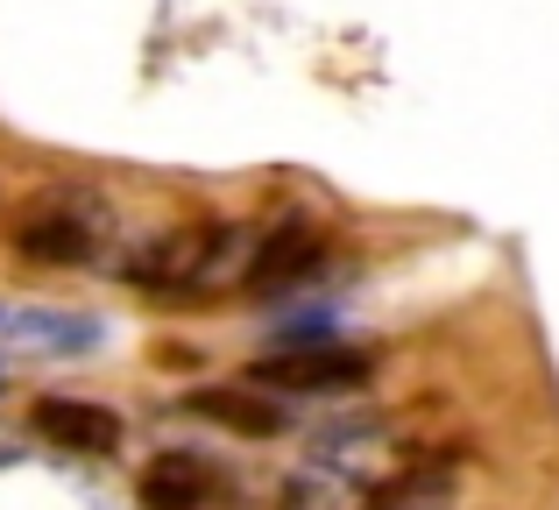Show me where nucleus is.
<instances>
[{"label": "nucleus", "instance_id": "423d86ee", "mask_svg": "<svg viewBox=\"0 0 559 510\" xmlns=\"http://www.w3.org/2000/svg\"><path fill=\"white\" fill-rule=\"evenodd\" d=\"M28 426L57 447V454H114L121 447V412H107L99 398H36Z\"/></svg>", "mask_w": 559, "mask_h": 510}, {"label": "nucleus", "instance_id": "7ed1b4c3", "mask_svg": "<svg viewBox=\"0 0 559 510\" xmlns=\"http://www.w3.org/2000/svg\"><path fill=\"white\" fill-rule=\"evenodd\" d=\"M248 383L270 398H355L376 383V361L347 341H312V347H270L248 361Z\"/></svg>", "mask_w": 559, "mask_h": 510}, {"label": "nucleus", "instance_id": "9d476101", "mask_svg": "<svg viewBox=\"0 0 559 510\" xmlns=\"http://www.w3.org/2000/svg\"><path fill=\"white\" fill-rule=\"evenodd\" d=\"M0 383H8V355H0Z\"/></svg>", "mask_w": 559, "mask_h": 510}, {"label": "nucleus", "instance_id": "9b49d317", "mask_svg": "<svg viewBox=\"0 0 559 510\" xmlns=\"http://www.w3.org/2000/svg\"><path fill=\"white\" fill-rule=\"evenodd\" d=\"M0 312H8V305H0Z\"/></svg>", "mask_w": 559, "mask_h": 510}, {"label": "nucleus", "instance_id": "6e6552de", "mask_svg": "<svg viewBox=\"0 0 559 510\" xmlns=\"http://www.w3.org/2000/svg\"><path fill=\"white\" fill-rule=\"evenodd\" d=\"M376 447H390V418L382 412H341L333 426L312 432V469L319 475H361L376 461Z\"/></svg>", "mask_w": 559, "mask_h": 510}, {"label": "nucleus", "instance_id": "1a4fd4ad", "mask_svg": "<svg viewBox=\"0 0 559 510\" xmlns=\"http://www.w3.org/2000/svg\"><path fill=\"white\" fill-rule=\"evenodd\" d=\"M191 412L213 418V426H227V432H241V440H276V432L290 426V412L270 398V390H255V383H241V390H191Z\"/></svg>", "mask_w": 559, "mask_h": 510}, {"label": "nucleus", "instance_id": "20e7f679", "mask_svg": "<svg viewBox=\"0 0 559 510\" xmlns=\"http://www.w3.org/2000/svg\"><path fill=\"white\" fill-rule=\"evenodd\" d=\"M107 347V319L64 312V305H8L0 312V355H36V361H85Z\"/></svg>", "mask_w": 559, "mask_h": 510}, {"label": "nucleus", "instance_id": "f03ea898", "mask_svg": "<svg viewBox=\"0 0 559 510\" xmlns=\"http://www.w3.org/2000/svg\"><path fill=\"white\" fill-rule=\"evenodd\" d=\"M234 249H241L234 221H185V227L150 235L142 249H128L121 284L142 290V298H205L213 276L234 262Z\"/></svg>", "mask_w": 559, "mask_h": 510}, {"label": "nucleus", "instance_id": "0eeeda50", "mask_svg": "<svg viewBox=\"0 0 559 510\" xmlns=\"http://www.w3.org/2000/svg\"><path fill=\"white\" fill-rule=\"evenodd\" d=\"M219 497H227V475L191 447H170L142 469V510H219Z\"/></svg>", "mask_w": 559, "mask_h": 510}, {"label": "nucleus", "instance_id": "39448f33", "mask_svg": "<svg viewBox=\"0 0 559 510\" xmlns=\"http://www.w3.org/2000/svg\"><path fill=\"white\" fill-rule=\"evenodd\" d=\"M319 262H326V227L290 213V221H276L270 235H262V249L248 256L241 284L255 290V298H290V290H305L319 276Z\"/></svg>", "mask_w": 559, "mask_h": 510}, {"label": "nucleus", "instance_id": "f257e3e1", "mask_svg": "<svg viewBox=\"0 0 559 510\" xmlns=\"http://www.w3.org/2000/svg\"><path fill=\"white\" fill-rule=\"evenodd\" d=\"M8 241L22 262H43V270H85L114 241V206L85 185H50V192H28L14 206Z\"/></svg>", "mask_w": 559, "mask_h": 510}]
</instances>
